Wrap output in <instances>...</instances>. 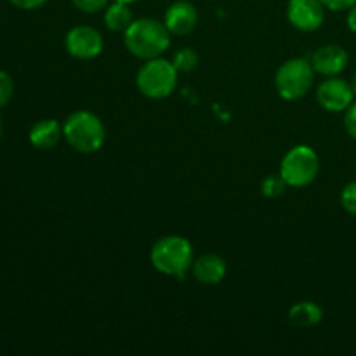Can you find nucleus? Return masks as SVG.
Masks as SVG:
<instances>
[{
	"label": "nucleus",
	"instance_id": "obj_1",
	"mask_svg": "<svg viewBox=\"0 0 356 356\" xmlns=\"http://www.w3.org/2000/svg\"><path fill=\"white\" fill-rule=\"evenodd\" d=\"M124 44L134 58L148 59L160 58L170 45V31L165 23L152 17H141L132 21L124 31Z\"/></svg>",
	"mask_w": 356,
	"mask_h": 356
},
{
	"label": "nucleus",
	"instance_id": "obj_2",
	"mask_svg": "<svg viewBox=\"0 0 356 356\" xmlns=\"http://www.w3.org/2000/svg\"><path fill=\"white\" fill-rule=\"evenodd\" d=\"M63 138L79 153H96L106 141V129L96 113L87 110L73 111L63 124Z\"/></svg>",
	"mask_w": 356,
	"mask_h": 356
},
{
	"label": "nucleus",
	"instance_id": "obj_3",
	"mask_svg": "<svg viewBox=\"0 0 356 356\" xmlns=\"http://www.w3.org/2000/svg\"><path fill=\"white\" fill-rule=\"evenodd\" d=\"M153 268L165 277H184L193 264V247L190 240L179 235H169L156 240L149 252Z\"/></svg>",
	"mask_w": 356,
	"mask_h": 356
},
{
	"label": "nucleus",
	"instance_id": "obj_4",
	"mask_svg": "<svg viewBox=\"0 0 356 356\" xmlns=\"http://www.w3.org/2000/svg\"><path fill=\"white\" fill-rule=\"evenodd\" d=\"M177 70L170 61L162 58L148 59L139 68L136 83L143 96L149 99H163L170 96L177 86Z\"/></svg>",
	"mask_w": 356,
	"mask_h": 356
},
{
	"label": "nucleus",
	"instance_id": "obj_5",
	"mask_svg": "<svg viewBox=\"0 0 356 356\" xmlns=\"http://www.w3.org/2000/svg\"><path fill=\"white\" fill-rule=\"evenodd\" d=\"M320 159L312 146L298 145L289 149L280 163V176L291 188H305L316 179Z\"/></svg>",
	"mask_w": 356,
	"mask_h": 356
},
{
	"label": "nucleus",
	"instance_id": "obj_6",
	"mask_svg": "<svg viewBox=\"0 0 356 356\" xmlns=\"http://www.w3.org/2000/svg\"><path fill=\"white\" fill-rule=\"evenodd\" d=\"M315 70L312 63L301 58H292L278 68L275 75V87L280 97L287 101H296L305 97L313 87Z\"/></svg>",
	"mask_w": 356,
	"mask_h": 356
},
{
	"label": "nucleus",
	"instance_id": "obj_7",
	"mask_svg": "<svg viewBox=\"0 0 356 356\" xmlns=\"http://www.w3.org/2000/svg\"><path fill=\"white\" fill-rule=\"evenodd\" d=\"M65 47L75 59H94L103 52V37L99 31L87 24L73 26L65 37Z\"/></svg>",
	"mask_w": 356,
	"mask_h": 356
},
{
	"label": "nucleus",
	"instance_id": "obj_8",
	"mask_svg": "<svg viewBox=\"0 0 356 356\" xmlns=\"http://www.w3.org/2000/svg\"><path fill=\"white\" fill-rule=\"evenodd\" d=\"M355 94L351 89V83L346 80L337 79V76H329L323 80L316 90V101L323 110L330 113H341L346 111L353 104Z\"/></svg>",
	"mask_w": 356,
	"mask_h": 356
},
{
	"label": "nucleus",
	"instance_id": "obj_9",
	"mask_svg": "<svg viewBox=\"0 0 356 356\" xmlns=\"http://www.w3.org/2000/svg\"><path fill=\"white\" fill-rule=\"evenodd\" d=\"M287 19L301 31L318 30L325 19V7L320 0H289Z\"/></svg>",
	"mask_w": 356,
	"mask_h": 356
},
{
	"label": "nucleus",
	"instance_id": "obj_10",
	"mask_svg": "<svg viewBox=\"0 0 356 356\" xmlns=\"http://www.w3.org/2000/svg\"><path fill=\"white\" fill-rule=\"evenodd\" d=\"M163 23H165L170 35H179L181 37V35L191 33L198 23L197 7L188 0H176L167 7Z\"/></svg>",
	"mask_w": 356,
	"mask_h": 356
},
{
	"label": "nucleus",
	"instance_id": "obj_11",
	"mask_svg": "<svg viewBox=\"0 0 356 356\" xmlns=\"http://www.w3.org/2000/svg\"><path fill=\"white\" fill-rule=\"evenodd\" d=\"M309 63H312L315 73H320L323 76H337L346 70L350 56L341 45L329 44L316 49Z\"/></svg>",
	"mask_w": 356,
	"mask_h": 356
},
{
	"label": "nucleus",
	"instance_id": "obj_12",
	"mask_svg": "<svg viewBox=\"0 0 356 356\" xmlns=\"http://www.w3.org/2000/svg\"><path fill=\"white\" fill-rule=\"evenodd\" d=\"M195 280L204 285H216L225 278L226 263L218 254H204L191 264Z\"/></svg>",
	"mask_w": 356,
	"mask_h": 356
},
{
	"label": "nucleus",
	"instance_id": "obj_13",
	"mask_svg": "<svg viewBox=\"0 0 356 356\" xmlns=\"http://www.w3.org/2000/svg\"><path fill=\"white\" fill-rule=\"evenodd\" d=\"M28 138L37 149H52L63 138V125L52 118H44L30 129Z\"/></svg>",
	"mask_w": 356,
	"mask_h": 356
},
{
	"label": "nucleus",
	"instance_id": "obj_14",
	"mask_svg": "<svg viewBox=\"0 0 356 356\" xmlns=\"http://www.w3.org/2000/svg\"><path fill=\"white\" fill-rule=\"evenodd\" d=\"M323 312L318 305L312 301L296 302L289 312V320L292 325L301 327V329H309L322 322Z\"/></svg>",
	"mask_w": 356,
	"mask_h": 356
},
{
	"label": "nucleus",
	"instance_id": "obj_15",
	"mask_svg": "<svg viewBox=\"0 0 356 356\" xmlns=\"http://www.w3.org/2000/svg\"><path fill=\"white\" fill-rule=\"evenodd\" d=\"M134 21V14H132L129 3L115 2L104 9V24L108 30L111 31H125Z\"/></svg>",
	"mask_w": 356,
	"mask_h": 356
},
{
	"label": "nucleus",
	"instance_id": "obj_16",
	"mask_svg": "<svg viewBox=\"0 0 356 356\" xmlns=\"http://www.w3.org/2000/svg\"><path fill=\"white\" fill-rule=\"evenodd\" d=\"M172 65L176 66L177 72L181 73H188V72H193L198 65V56L193 49L190 47H183L174 54L172 58Z\"/></svg>",
	"mask_w": 356,
	"mask_h": 356
},
{
	"label": "nucleus",
	"instance_id": "obj_17",
	"mask_svg": "<svg viewBox=\"0 0 356 356\" xmlns=\"http://www.w3.org/2000/svg\"><path fill=\"white\" fill-rule=\"evenodd\" d=\"M285 188H287V183L284 181V177H282L280 174H278V176L277 174H271V176H268L266 179L263 181V184H261V193L268 198H277L284 193Z\"/></svg>",
	"mask_w": 356,
	"mask_h": 356
},
{
	"label": "nucleus",
	"instance_id": "obj_18",
	"mask_svg": "<svg viewBox=\"0 0 356 356\" xmlns=\"http://www.w3.org/2000/svg\"><path fill=\"white\" fill-rule=\"evenodd\" d=\"M341 205L348 214L356 216V181H351L341 191Z\"/></svg>",
	"mask_w": 356,
	"mask_h": 356
},
{
	"label": "nucleus",
	"instance_id": "obj_19",
	"mask_svg": "<svg viewBox=\"0 0 356 356\" xmlns=\"http://www.w3.org/2000/svg\"><path fill=\"white\" fill-rule=\"evenodd\" d=\"M13 94H14L13 76H10L7 72H2V70H0V108L9 104V101L13 99Z\"/></svg>",
	"mask_w": 356,
	"mask_h": 356
},
{
	"label": "nucleus",
	"instance_id": "obj_20",
	"mask_svg": "<svg viewBox=\"0 0 356 356\" xmlns=\"http://www.w3.org/2000/svg\"><path fill=\"white\" fill-rule=\"evenodd\" d=\"M108 2H110V0H72L75 9H79L80 13L86 14H96L99 13V10L106 9Z\"/></svg>",
	"mask_w": 356,
	"mask_h": 356
},
{
	"label": "nucleus",
	"instance_id": "obj_21",
	"mask_svg": "<svg viewBox=\"0 0 356 356\" xmlns=\"http://www.w3.org/2000/svg\"><path fill=\"white\" fill-rule=\"evenodd\" d=\"M325 9L334 10V13H343V10H350L355 6L356 0H320Z\"/></svg>",
	"mask_w": 356,
	"mask_h": 356
},
{
	"label": "nucleus",
	"instance_id": "obj_22",
	"mask_svg": "<svg viewBox=\"0 0 356 356\" xmlns=\"http://www.w3.org/2000/svg\"><path fill=\"white\" fill-rule=\"evenodd\" d=\"M344 129H346L348 134L356 141V103L351 104L346 110V115H344Z\"/></svg>",
	"mask_w": 356,
	"mask_h": 356
},
{
	"label": "nucleus",
	"instance_id": "obj_23",
	"mask_svg": "<svg viewBox=\"0 0 356 356\" xmlns=\"http://www.w3.org/2000/svg\"><path fill=\"white\" fill-rule=\"evenodd\" d=\"M47 0H9V3H13L14 7L23 10H35L38 7H42Z\"/></svg>",
	"mask_w": 356,
	"mask_h": 356
},
{
	"label": "nucleus",
	"instance_id": "obj_24",
	"mask_svg": "<svg viewBox=\"0 0 356 356\" xmlns=\"http://www.w3.org/2000/svg\"><path fill=\"white\" fill-rule=\"evenodd\" d=\"M346 23H348V28H350V30L353 31V33H356V3H355L353 7H351L350 10H348Z\"/></svg>",
	"mask_w": 356,
	"mask_h": 356
},
{
	"label": "nucleus",
	"instance_id": "obj_25",
	"mask_svg": "<svg viewBox=\"0 0 356 356\" xmlns=\"http://www.w3.org/2000/svg\"><path fill=\"white\" fill-rule=\"evenodd\" d=\"M351 89H353V94H355V97H356V72H355V75H353V79H351Z\"/></svg>",
	"mask_w": 356,
	"mask_h": 356
},
{
	"label": "nucleus",
	"instance_id": "obj_26",
	"mask_svg": "<svg viewBox=\"0 0 356 356\" xmlns=\"http://www.w3.org/2000/svg\"><path fill=\"white\" fill-rule=\"evenodd\" d=\"M115 2H122V3H134V2H139V0H115Z\"/></svg>",
	"mask_w": 356,
	"mask_h": 356
},
{
	"label": "nucleus",
	"instance_id": "obj_27",
	"mask_svg": "<svg viewBox=\"0 0 356 356\" xmlns=\"http://www.w3.org/2000/svg\"><path fill=\"white\" fill-rule=\"evenodd\" d=\"M0 139H2V122H0Z\"/></svg>",
	"mask_w": 356,
	"mask_h": 356
}]
</instances>
